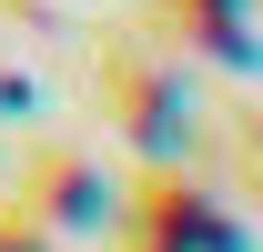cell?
Masks as SVG:
<instances>
[{
    "label": "cell",
    "mask_w": 263,
    "mask_h": 252,
    "mask_svg": "<svg viewBox=\"0 0 263 252\" xmlns=\"http://www.w3.org/2000/svg\"><path fill=\"white\" fill-rule=\"evenodd\" d=\"M21 202H31L51 232H71V222H101V212H111V182H101V161H91V152L41 141V152L21 161Z\"/></svg>",
    "instance_id": "obj_3"
},
{
    "label": "cell",
    "mask_w": 263,
    "mask_h": 252,
    "mask_svg": "<svg viewBox=\"0 0 263 252\" xmlns=\"http://www.w3.org/2000/svg\"><path fill=\"white\" fill-rule=\"evenodd\" d=\"M91 91L111 101V121H122L152 161L193 131V71H182L172 40H111V51L91 61Z\"/></svg>",
    "instance_id": "obj_1"
},
{
    "label": "cell",
    "mask_w": 263,
    "mask_h": 252,
    "mask_svg": "<svg viewBox=\"0 0 263 252\" xmlns=\"http://www.w3.org/2000/svg\"><path fill=\"white\" fill-rule=\"evenodd\" d=\"M21 111H31V81H21V71L0 61V121H21Z\"/></svg>",
    "instance_id": "obj_5"
},
{
    "label": "cell",
    "mask_w": 263,
    "mask_h": 252,
    "mask_svg": "<svg viewBox=\"0 0 263 252\" xmlns=\"http://www.w3.org/2000/svg\"><path fill=\"white\" fill-rule=\"evenodd\" d=\"M0 252H61V232H51L31 202H0Z\"/></svg>",
    "instance_id": "obj_4"
},
{
    "label": "cell",
    "mask_w": 263,
    "mask_h": 252,
    "mask_svg": "<svg viewBox=\"0 0 263 252\" xmlns=\"http://www.w3.org/2000/svg\"><path fill=\"white\" fill-rule=\"evenodd\" d=\"M132 252H162V242H142V232H132Z\"/></svg>",
    "instance_id": "obj_6"
},
{
    "label": "cell",
    "mask_w": 263,
    "mask_h": 252,
    "mask_svg": "<svg viewBox=\"0 0 263 252\" xmlns=\"http://www.w3.org/2000/svg\"><path fill=\"white\" fill-rule=\"evenodd\" d=\"M132 232L162 242V252H243V222L182 172H142L132 182Z\"/></svg>",
    "instance_id": "obj_2"
}]
</instances>
